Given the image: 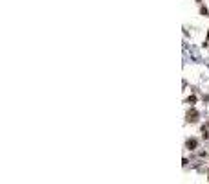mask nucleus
Masks as SVG:
<instances>
[{"instance_id": "f257e3e1", "label": "nucleus", "mask_w": 209, "mask_h": 184, "mask_svg": "<svg viewBox=\"0 0 209 184\" xmlns=\"http://www.w3.org/2000/svg\"><path fill=\"white\" fill-rule=\"evenodd\" d=\"M185 120H187L189 124H196V121H198V112H196L195 109L187 111V114H185Z\"/></svg>"}, {"instance_id": "f03ea898", "label": "nucleus", "mask_w": 209, "mask_h": 184, "mask_svg": "<svg viewBox=\"0 0 209 184\" xmlns=\"http://www.w3.org/2000/svg\"><path fill=\"white\" fill-rule=\"evenodd\" d=\"M185 147H187L189 151H195L198 147V140L196 138H187V142H185Z\"/></svg>"}, {"instance_id": "7ed1b4c3", "label": "nucleus", "mask_w": 209, "mask_h": 184, "mask_svg": "<svg viewBox=\"0 0 209 184\" xmlns=\"http://www.w3.org/2000/svg\"><path fill=\"white\" fill-rule=\"evenodd\" d=\"M187 103H189V105H195V103H196V96H189V98H187Z\"/></svg>"}, {"instance_id": "20e7f679", "label": "nucleus", "mask_w": 209, "mask_h": 184, "mask_svg": "<svg viewBox=\"0 0 209 184\" xmlns=\"http://www.w3.org/2000/svg\"><path fill=\"white\" fill-rule=\"evenodd\" d=\"M200 13H202L204 17H209V11H207V7H204V6L200 7Z\"/></svg>"}, {"instance_id": "39448f33", "label": "nucleus", "mask_w": 209, "mask_h": 184, "mask_svg": "<svg viewBox=\"0 0 209 184\" xmlns=\"http://www.w3.org/2000/svg\"><path fill=\"white\" fill-rule=\"evenodd\" d=\"M207 41H209V32H207Z\"/></svg>"}]
</instances>
